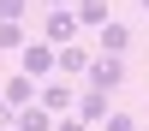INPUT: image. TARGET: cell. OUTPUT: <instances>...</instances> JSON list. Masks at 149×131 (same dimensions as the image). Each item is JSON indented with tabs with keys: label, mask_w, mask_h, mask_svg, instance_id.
I'll return each instance as SVG.
<instances>
[{
	"label": "cell",
	"mask_w": 149,
	"mask_h": 131,
	"mask_svg": "<svg viewBox=\"0 0 149 131\" xmlns=\"http://www.w3.org/2000/svg\"><path fill=\"white\" fill-rule=\"evenodd\" d=\"M18 71H30V78H54V71H60V48L48 42V36H30V42L18 48Z\"/></svg>",
	"instance_id": "cell-1"
},
{
	"label": "cell",
	"mask_w": 149,
	"mask_h": 131,
	"mask_svg": "<svg viewBox=\"0 0 149 131\" xmlns=\"http://www.w3.org/2000/svg\"><path fill=\"white\" fill-rule=\"evenodd\" d=\"M84 78H90V89H107V95H113L119 83H125V54H95Z\"/></svg>",
	"instance_id": "cell-2"
},
{
	"label": "cell",
	"mask_w": 149,
	"mask_h": 131,
	"mask_svg": "<svg viewBox=\"0 0 149 131\" xmlns=\"http://www.w3.org/2000/svg\"><path fill=\"white\" fill-rule=\"evenodd\" d=\"M42 36H48L54 48H66V42H78V36H84V24H78V12H72V6H48Z\"/></svg>",
	"instance_id": "cell-3"
},
{
	"label": "cell",
	"mask_w": 149,
	"mask_h": 131,
	"mask_svg": "<svg viewBox=\"0 0 149 131\" xmlns=\"http://www.w3.org/2000/svg\"><path fill=\"white\" fill-rule=\"evenodd\" d=\"M36 101H42L48 113L60 119V113H72V107H78V89H72V83H60V78H48L42 89H36Z\"/></svg>",
	"instance_id": "cell-4"
},
{
	"label": "cell",
	"mask_w": 149,
	"mask_h": 131,
	"mask_svg": "<svg viewBox=\"0 0 149 131\" xmlns=\"http://www.w3.org/2000/svg\"><path fill=\"white\" fill-rule=\"evenodd\" d=\"M125 48H131V24L107 18L102 30H95V54H125Z\"/></svg>",
	"instance_id": "cell-5"
},
{
	"label": "cell",
	"mask_w": 149,
	"mask_h": 131,
	"mask_svg": "<svg viewBox=\"0 0 149 131\" xmlns=\"http://www.w3.org/2000/svg\"><path fill=\"white\" fill-rule=\"evenodd\" d=\"M36 89H42V83H36L30 71H18V78L0 83V101H6V107H30V101H36Z\"/></svg>",
	"instance_id": "cell-6"
},
{
	"label": "cell",
	"mask_w": 149,
	"mask_h": 131,
	"mask_svg": "<svg viewBox=\"0 0 149 131\" xmlns=\"http://www.w3.org/2000/svg\"><path fill=\"white\" fill-rule=\"evenodd\" d=\"M72 113H78L84 125H107V113H113V107H107V89H84Z\"/></svg>",
	"instance_id": "cell-7"
},
{
	"label": "cell",
	"mask_w": 149,
	"mask_h": 131,
	"mask_svg": "<svg viewBox=\"0 0 149 131\" xmlns=\"http://www.w3.org/2000/svg\"><path fill=\"white\" fill-rule=\"evenodd\" d=\"M90 60H95V54H84L78 42H66V48H60V78H84V71H90Z\"/></svg>",
	"instance_id": "cell-8"
},
{
	"label": "cell",
	"mask_w": 149,
	"mask_h": 131,
	"mask_svg": "<svg viewBox=\"0 0 149 131\" xmlns=\"http://www.w3.org/2000/svg\"><path fill=\"white\" fill-rule=\"evenodd\" d=\"M72 12H78V24H84V30H102V24L113 18V6H107V0H78Z\"/></svg>",
	"instance_id": "cell-9"
},
{
	"label": "cell",
	"mask_w": 149,
	"mask_h": 131,
	"mask_svg": "<svg viewBox=\"0 0 149 131\" xmlns=\"http://www.w3.org/2000/svg\"><path fill=\"white\" fill-rule=\"evenodd\" d=\"M18 131H54V113H48L42 101H30V107H18Z\"/></svg>",
	"instance_id": "cell-10"
},
{
	"label": "cell",
	"mask_w": 149,
	"mask_h": 131,
	"mask_svg": "<svg viewBox=\"0 0 149 131\" xmlns=\"http://www.w3.org/2000/svg\"><path fill=\"white\" fill-rule=\"evenodd\" d=\"M24 42H30V30H24V24H0V54H6V60H18Z\"/></svg>",
	"instance_id": "cell-11"
},
{
	"label": "cell",
	"mask_w": 149,
	"mask_h": 131,
	"mask_svg": "<svg viewBox=\"0 0 149 131\" xmlns=\"http://www.w3.org/2000/svg\"><path fill=\"white\" fill-rule=\"evenodd\" d=\"M24 12H30V0H0V24H24Z\"/></svg>",
	"instance_id": "cell-12"
},
{
	"label": "cell",
	"mask_w": 149,
	"mask_h": 131,
	"mask_svg": "<svg viewBox=\"0 0 149 131\" xmlns=\"http://www.w3.org/2000/svg\"><path fill=\"white\" fill-rule=\"evenodd\" d=\"M107 131H137V119L131 113H107Z\"/></svg>",
	"instance_id": "cell-13"
},
{
	"label": "cell",
	"mask_w": 149,
	"mask_h": 131,
	"mask_svg": "<svg viewBox=\"0 0 149 131\" xmlns=\"http://www.w3.org/2000/svg\"><path fill=\"white\" fill-rule=\"evenodd\" d=\"M54 131H90V125H84L78 113H60V119H54Z\"/></svg>",
	"instance_id": "cell-14"
},
{
	"label": "cell",
	"mask_w": 149,
	"mask_h": 131,
	"mask_svg": "<svg viewBox=\"0 0 149 131\" xmlns=\"http://www.w3.org/2000/svg\"><path fill=\"white\" fill-rule=\"evenodd\" d=\"M42 6H78V0H42Z\"/></svg>",
	"instance_id": "cell-15"
},
{
	"label": "cell",
	"mask_w": 149,
	"mask_h": 131,
	"mask_svg": "<svg viewBox=\"0 0 149 131\" xmlns=\"http://www.w3.org/2000/svg\"><path fill=\"white\" fill-rule=\"evenodd\" d=\"M0 131H18V125H0Z\"/></svg>",
	"instance_id": "cell-16"
},
{
	"label": "cell",
	"mask_w": 149,
	"mask_h": 131,
	"mask_svg": "<svg viewBox=\"0 0 149 131\" xmlns=\"http://www.w3.org/2000/svg\"><path fill=\"white\" fill-rule=\"evenodd\" d=\"M137 6H143V12H149V0H137Z\"/></svg>",
	"instance_id": "cell-17"
},
{
	"label": "cell",
	"mask_w": 149,
	"mask_h": 131,
	"mask_svg": "<svg viewBox=\"0 0 149 131\" xmlns=\"http://www.w3.org/2000/svg\"><path fill=\"white\" fill-rule=\"evenodd\" d=\"M137 131H149V125H137Z\"/></svg>",
	"instance_id": "cell-18"
},
{
	"label": "cell",
	"mask_w": 149,
	"mask_h": 131,
	"mask_svg": "<svg viewBox=\"0 0 149 131\" xmlns=\"http://www.w3.org/2000/svg\"><path fill=\"white\" fill-rule=\"evenodd\" d=\"M0 60H6V54H0Z\"/></svg>",
	"instance_id": "cell-19"
}]
</instances>
